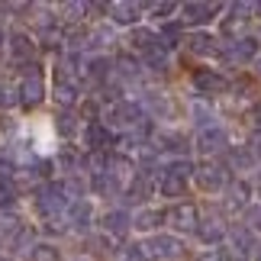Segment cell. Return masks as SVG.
I'll use <instances>...</instances> for the list:
<instances>
[{"instance_id": "25", "label": "cell", "mask_w": 261, "mask_h": 261, "mask_svg": "<svg viewBox=\"0 0 261 261\" xmlns=\"http://www.w3.org/2000/svg\"><path fill=\"white\" fill-rule=\"evenodd\" d=\"M68 226L77 229V232H87L90 226V203L87 200H74L71 210H68Z\"/></svg>"}, {"instance_id": "37", "label": "cell", "mask_w": 261, "mask_h": 261, "mask_svg": "<svg viewBox=\"0 0 261 261\" xmlns=\"http://www.w3.org/2000/svg\"><path fill=\"white\" fill-rule=\"evenodd\" d=\"M148 103H152L158 113H168V110H171V103H168V100L162 97V94H152V100H148Z\"/></svg>"}, {"instance_id": "20", "label": "cell", "mask_w": 261, "mask_h": 261, "mask_svg": "<svg viewBox=\"0 0 261 261\" xmlns=\"http://www.w3.org/2000/svg\"><path fill=\"white\" fill-rule=\"evenodd\" d=\"M229 242H232V252L242 258L248 252H258V245H255V232L252 229H242V226H236V229H229Z\"/></svg>"}, {"instance_id": "7", "label": "cell", "mask_w": 261, "mask_h": 261, "mask_svg": "<svg viewBox=\"0 0 261 261\" xmlns=\"http://www.w3.org/2000/svg\"><path fill=\"white\" fill-rule=\"evenodd\" d=\"M165 223L174 229V232H197L200 226V213L194 203H174L171 210L165 213Z\"/></svg>"}, {"instance_id": "8", "label": "cell", "mask_w": 261, "mask_h": 261, "mask_svg": "<svg viewBox=\"0 0 261 261\" xmlns=\"http://www.w3.org/2000/svg\"><path fill=\"white\" fill-rule=\"evenodd\" d=\"M255 13V4H232L229 7V13H226V19H223V33L232 39H242L245 36V26H248V16Z\"/></svg>"}, {"instance_id": "29", "label": "cell", "mask_w": 261, "mask_h": 261, "mask_svg": "<svg viewBox=\"0 0 261 261\" xmlns=\"http://www.w3.org/2000/svg\"><path fill=\"white\" fill-rule=\"evenodd\" d=\"M129 42H133V48H139V52H148V48L158 45V33H152V29H133Z\"/></svg>"}, {"instance_id": "18", "label": "cell", "mask_w": 261, "mask_h": 261, "mask_svg": "<svg viewBox=\"0 0 261 261\" xmlns=\"http://www.w3.org/2000/svg\"><path fill=\"white\" fill-rule=\"evenodd\" d=\"M258 52H261V48H258L255 36H242V39H236V42L226 48V55L232 58V62H242V65H248L252 58H258Z\"/></svg>"}, {"instance_id": "40", "label": "cell", "mask_w": 261, "mask_h": 261, "mask_svg": "<svg viewBox=\"0 0 261 261\" xmlns=\"http://www.w3.org/2000/svg\"><path fill=\"white\" fill-rule=\"evenodd\" d=\"M197 261H226V252H206V255H200Z\"/></svg>"}, {"instance_id": "43", "label": "cell", "mask_w": 261, "mask_h": 261, "mask_svg": "<svg viewBox=\"0 0 261 261\" xmlns=\"http://www.w3.org/2000/svg\"><path fill=\"white\" fill-rule=\"evenodd\" d=\"M255 261H261V248H258V252H255Z\"/></svg>"}, {"instance_id": "31", "label": "cell", "mask_w": 261, "mask_h": 261, "mask_svg": "<svg viewBox=\"0 0 261 261\" xmlns=\"http://www.w3.org/2000/svg\"><path fill=\"white\" fill-rule=\"evenodd\" d=\"M158 152H187V139L177 133H165L158 139Z\"/></svg>"}, {"instance_id": "36", "label": "cell", "mask_w": 261, "mask_h": 261, "mask_svg": "<svg viewBox=\"0 0 261 261\" xmlns=\"http://www.w3.org/2000/svg\"><path fill=\"white\" fill-rule=\"evenodd\" d=\"M13 103H19L16 90H10V87H0V107H13Z\"/></svg>"}, {"instance_id": "4", "label": "cell", "mask_w": 261, "mask_h": 261, "mask_svg": "<svg viewBox=\"0 0 261 261\" xmlns=\"http://www.w3.org/2000/svg\"><path fill=\"white\" fill-rule=\"evenodd\" d=\"M16 97H19V107H26V110H33V107H39L45 100V77L39 74V68H29L23 74Z\"/></svg>"}, {"instance_id": "39", "label": "cell", "mask_w": 261, "mask_h": 261, "mask_svg": "<svg viewBox=\"0 0 261 261\" xmlns=\"http://www.w3.org/2000/svg\"><path fill=\"white\" fill-rule=\"evenodd\" d=\"M71 123H74L71 116H62V123H58V129H62L65 136H71V133H74V126H71Z\"/></svg>"}, {"instance_id": "6", "label": "cell", "mask_w": 261, "mask_h": 261, "mask_svg": "<svg viewBox=\"0 0 261 261\" xmlns=\"http://www.w3.org/2000/svg\"><path fill=\"white\" fill-rule=\"evenodd\" d=\"M197 152L200 155H219V152H229V133L223 126H206V129H200L197 133Z\"/></svg>"}, {"instance_id": "34", "label": "cell", "mask_w": 261, "mask_h": 261, "mask_svg": "<svg viewBox=\"0 0 261 261\" xmlns=\"http://www.w3.org/2000/svg\"><path fill=\"white\" fill-rule=\"evenodd\" d=\"M145 10H148V16H152V19H165V16H171L174 10H177V4H148Z\"/></svg>"}, {"instance_id": "19", "label": "cell", "mask_w": 261, "mask_h": 261, "mask_svg": "<svg viewBox=\"0 0 261 261\" xmlns=\"http://www.w3.org/2000/svg\"><path fill=\"white\" fill-rule=\"evenodd\" d=\"M197 236H200V242H203V245H219L229 232H226V226H223V219H219V216H210V219H200Z\"/></svg>"}, {"instance_id": "44", "label": "cell", "mask_w": 261, "mask_h": 261, "mask_svg": "<svg viewBox=\"0 0 261 261\" xmlns=\"http://www.w3.org/2000/svg\"><path fill=\"white\" fill-rule=\"evenodd\" d=\"M255 13H261V4H255Z\"/></svg>"}, {"instance_id": "27", "label": "cell", "mask_w": 261, "mask_h": 261, "mask_svg": "<svg viewBox=\"0 0 261 261\" xmlns=\"http://www.w3.org/2000/svg\"><path fill=\"white\" fill-rule=\"evenodd\" d=\"M113 68H116V74L123 77V81H139V74H142V62L133 58V55H119L113 62Z\"/></svg>"}, {"instance_id": "12", "label": "cell", "mask_w": 261, "mask_h": 261, "mask_svg": "<svg viewBox=\"0 0 261 261\" xmlns=\"http://www.w3.org/2000/svg\"><path fill=\"white\" fill-rule=\"evenodd\" d=\"M52 97H55V103H58V107H74V103H77V97H81L77 77L62 74V71L55 68V90H52Z\"/></svg>"}, {"instance_id": "47", "label": "cell", "mask_w": 261, "mask_h": 261, "mask_svg": "<svg viewBox=\"0 0 261 261\" xmlns=\"http://www.w3.org/2000/svg\"><path fill=\"white\" fill-rule=\"evenodd\" d=\"M74 261H87V258H74Z\"/></svg>"}, {"instance_id": "45", "label": "cell", "mask_w": 261, "mask_h": 261, "mask_svg": "<svg viewBox=\"0 0 261 261\" xmlns=\"http://www.w3.org/2000/svg\"><path fill=\"white\" fill-rule=\"evenodd\" d=\"M0 261H16V258H0Z\"/></svg>"}, {"instance_id": "41", "label": "cell", "mask_w": 261, "mask_h": 261, "mask_svg": "<svg viewBox=\"0 0 261 261\" xmlns=\"http://www.w3.org/2000/svg\"><path fill=\"white\" fill-rule=\"evenodd\" d=\"M255 123H258V129H261V103L255 107Z\"/></svg>"}, {"instance_id": "9", "label": "cell", "mask_w": 261, "mask_h": 261, "mask_svg": "<svg viewBox=\"0 0 261 261\" xmlns=\"http://www.w3.org/2000/svg\"><path fill=\"white\" fill-rule=\"evenodd\" d=\"M145 248H148V255H152V258H162V261H171V258L184 255V242H180L177 236H165V232L152 236L145 242Z\"/></svg>"}, {"instance_id": "35", "label": "cell", "mask_w": 261, "mask_h": 261, "mask_svg": "<svg viewBox=\"0 0 261 261\" xmlns=\"http://www.w3.org/2000/svg\"><path fill=\"white\" fill-rule=\"evenodd\" d=\"M190 113H194V119H197V123H200V129L213 126V116H210V110H206V107H200V103H194V107H190Z\"/></svg>"}, {"instance_id": "23", "label": "cell", "mask_w": 261, "mask_h": 261, "mask_svg": "<svg viewBox=\"0 0 261 261\" xmlns=\"http://www.w3.org/2000/svg\"><path fill=\"white\" fill-rule=\"evenodd\" d=\"M158 226H165V210H139L133 216V229L139 232H155Z\"/></svg>"}, {"instance_id": "28", "label": "cell", "mask_w": 261, "mask_h": 261, "mask_svg": "<svg viewBox=\"0 0 261 261\" xmlns=\"http://www.w3.org/2000/svg\"><path fill=\"white\" fill-rule=\"evenodd\" d=\"M152 190H155L152 174H136V180L126 187V197L129 200H148V197H152Z\"/></svg>"}, {"instance_id": "1", "label": "cell", "mask_w": 261, "mask_h": 261, "mask_svg": "<svg viewBox=\"0 0 261 261\" xmlns=\"http://www.w3.org/2000/svg\"><path fill=\"white\" fill-rule=\"evenodd\" d=\"M71 203L74 200L68 197L62 180H45V184L36 187V210H39V216H42L45 223L48 219H65Z\"/></svg>"}, {"instance_id": "3", "label": "cell", "mask_w": 261, "mask_h": 261, "mask_svg": "<svg viewBox=\"0 0 261 261\" xmlns=\"http://www.w3.org/2000/svg\"><path fill=\"white\" fill-rule=\"evenodd\" d=\"M194 180H197V187L203 190V194H219V190L229 187V180H232V177H229V168L226 165L203 162V165H197Z\"/></svg>"}, {"instance_id": "38", "label": "cell", "mask_w": 261, "mask_h": 261, "mask_svg": "<svg viewBox=\"0 0 261 261\" xmlns=\"http://www.w3.org/2000/svg\"><path fill=\"white\" fill-rule=\"evenodd\" d=\"M248 219H252V226H255V236L261 239V210H252V213H248Z\"/></svg>"}, {"instance_id": "21", "label": "cell", "mask_w": 261, "mask_h": 261, "mask_svg": "<svg viewBox=\"0 0 261 261\" xmlns=\"http://www.w3.org/2000/svg\"><path fill=\"white\" fill-rule=\"evenodd\" d=\"M158 190H162L165 197H184L187 194V177H177L171 171H158Z\"/></svg>"}, {"instance_id": "17", "label": "cell", "mask_w": 261, "mask_h": 261, "mask_svg": "<svg viewBox=\"0 0 261 261\" xmlns=\"http://www.w3.org/2000/svg\"><path fill=\"white\" fill-rule=\"evenodd\" d=\"M248 203H252V184L248 180H229L226 187V206L229 210H245Z\"/></svg>"}, {"instance_id": "13", "label": "cell", "mask_w": 261, "mask_h": 261, "mask_svg": "<svg viewBox=\"0 0 261 261\" xmlns=\"http://www.w3.org/2000/svg\"><path fill=\"white\" fill-rule=\"evenodd\" d=\"M219 10H223L219 4H184L180 7V16H184L180 23L184 26H206L210 19L219 16Z\"/></svg>"}, {"instance_id": "2", "label": "cell", "mask_w": 261, "mask_h": 261, "mask_svg": "<svg viewBox=\"0 0 261 261\" xmlns=\"http://www.w3.org/2000/svg\"><path fill=\"white\" fill-rule=\"evenodd\" d=\"M142 123H148V116H145V107L136 103V100H116L103 113V126L110 133H113V129H133L136 133Z\"/></svg>"}, {"instance_id": "46", "label": "cell", "mask_w": 261, "mask_h": 261, "mask_svg": "<svg viewBox=\"0 0 261 261\" xmlns=\"http://www.w3.org/2000/svg\"><path fill=\"white\" fill-rule=\"evenodd\" d=\"M258 71H261V58H258Z\"/></svg>"}, {"instance_id": "15", "label": "cell", "mask_w": 261, "mask_h": 261, "mask_svg": "<svg viewBox=\"0 0 261 261\" xmlns=\"http://www.w3.org/2000/svg\"><path fill=\"white\" fill-rule=\"evenodd\" d=\"M110 74H113V62H110L107 55H90L81 68V77H87V81H94V84H107Z\"/></svg>"}, {"instance_id": "24", "label": "cell", "mask_w": 261, "mask_h": 261, "mask_svg": "<svg viewBox=\"0 0 261 261\" xmlns=\"http://www.w3.org/2000/svg\"><path fill=\"white\" fill-rule=\"evenodd\" d=\"M184 42H187L190 52H197V55H216V52H219V48H216L219 42H216L213 33H190Z\"/></svg>"}, {"instance_id": "10", "label": "cell", "mask_w": 261, "mask_h": 261, "mask_svg": "<svg viewBox=\"0 0 261 261\" xmlns=\"http://www.w3.org/2000/svg\"><path fill=\"white\" fill-rule=\"evenodd\" d=\"M100 229H103V236H110V239L126 236L129 229H133V213H129V210H123V206L107 210V213L100 216Z\"/></svg>"}, {"instance_id": "30", "label": "cell", "mask_w": 261, "mask_h": 261, "mask_svg": "<svg viewBox=\"0 0 261 261\" xmlns=\"http://www.w3.org/2000/svg\"><path fill=\"white\" fill-rule=\"evenodd\" d=\"M26 255H29V261H62V255H58V248L52 242H36Z\"/></svg>"}, {"instance_id": "26", "label": "cell", "mask_w": 261, "mask_h": 261, "mask_svg": "<svg viewBox=\"0 0 261 261\" xmlns=\"http://www.w3.org/2000/svg\"><path fill=\"white\" fill-rule=\"evenodd\" d=\"M142 68H148V71H155V74L168 71V48H165L162 42H158L155 48L142 52Z\"/></svg>"}, {"instance_id": "11", "label": "cell", "mask_w": 261, "mask_h": 261, "mask_svg": "<svg viewBox=\"0 0 261 261\" xmlns=\"http://www.w3.org/2000/svg\"><path fill=\"white\" fill-rule=\"evenodd\" d=\"M145 13V4H129V0H116V4H107V16L113 19L116 26H136Z\"/></svg>"}, {"instance_id": "22", "label": "cell", "mask_w": 261, "mask_h": 261, "mask_svg": "<svg viewBox=\"0 0 261 261\" xmlns=\"http://www.w3.org/2000/svg\"><path fill=\"white\" fill-rule=\"evenodd\" d=\"M229 168L232 171H252V168L258 165V155L252 152L248 145H239V148H229Z\"/></svg>"}, {"instance_id": "14", "label": "cell", "mask_w": 261, "mask_h": 261, "mask_svg": "<svg viewBox=\"0 0 261 261\" xmlns=\"http://www.w3.org/2000/svg\"><path fill=\"white\" fill-rule=\"evenodd\" d=\"M7 48H10V62L13 65H29L36 58V39H29L26 33H13L7 39Z\"/></svg>"}, {"instance_id": "42", "label": "cell", "mask_w": 261, "mask_h": 261, "mask_svg": "<svg viewBox=\"0 0 261 261\" xmlns=\"http://www.w3.org/2000/svg\"><path fill=\"white\" fill-rule=\"evenodd\" d=\"M7 45V36H4V29H0V48H4Z\"/></svg>"}, {"instance_id": "5", "label": "cell", "mask_w": 261, "mask_h": 261, "mask_svg": "<svg viewBox=\"0 0 261 261\" xmlns=\"http://www.w3.org/2000/svg\"><path fill=\"white\" fill-rule=\"evenodd\" d=\"M81 139H84V148L87 152H110L116 142V136L100 123V119H87V126L81 129Z\"/></svg>"}, {"instance_id": "33", "label": "cell", "mask_w": 261, "mask_h": 261, "mask_svg": "<svg viewBox=\"0 0 261 261\" xmlns=\"http://www.w3.org/2000/svg\"><path fill=\"white\" fill-rule=\"evenodd\" d=\"M123 261H152V255H148L145 242H129L123 248Z\"/></svg>"}, {"instance_id": "16", "label": "cell", "mask_w": 261, "mask_h": 261, "mask_svg": "<svg viewBox=\"0 0 261 261\" xmlns=\"http://www.w3.org/2000/svg\"><path fill=\"white\" fill-rule=\"evenodd\" d=\"M194 87L200 94H223L229 81L219 71H213V68H200V71H194Z\"/></svg>"}, {"instance_id": "32", "label": "cell", "mask_w": 261, "mask_h": 261, "mask_svg": "<svg viewBox=\"0 0 261 261\" xmlns=\"http://www.w3.org/2000/svg\"><path fill=\"white\" fill-rule=\"evenodd\" d=\"M16 200V184L13 177H0V210H10Z\"/></svg>"}]
</instances>
